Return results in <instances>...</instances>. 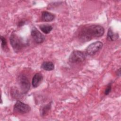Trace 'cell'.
<instances>
[{
    "label": "cell",
    "instance_id": "1",
    "mask_svg": "<svg viewBox=\"0 0 121 121\" xmlns=\"http://www.w3.org/2000/svg\"><path fill=\"white\" fill-rule=\"evenodd\" d=\"M104 33V29L98 25H91L83 26L79 31L78 37L82 42H87L94 38L101 37Z\"/></svg>",
    "mask_w": 121,
    "mask_h": 121
},
{
    "label": "cell",
    "instance_id": "2",
    "mask_svg": "<svg viewBox=\"0 0 121 121\" xmlns=\"http://www.w3.org/2000/svg\"><path fill=\"white\" fill-rule=\"evenodd\" d=\"M9 41L13 50L16 52H17L24 47L26 46V43L23 41L22 38H20L15 34L11 35L9 38Z\"/></svg>",
    "mask_w": 121,
    "mask_h": 121
},
{
    "label": "cell",
    "instance_id": "3",
    "mask_svg": "<svg viewBox=\"0 0 121 121\" xmlns=\"http://www.w3.org/2000/svg\"><path fill=\"white\" fill-rule=\"evenodd\" d=\"M17 81L21 90V93L23 95L26 94L30 87V83L27 77L24 74H20L18 77Z\"/></svg>",
    "mask_w": 121,
    "mask_h": 121
},
{
    "label": "cell",
    "instance_id": "4",
    "mask_svg": "<svg viewBox=\"0 0 121 121\" xmlns=\"http://www.w3.org/2000/svg\"><path fill=\"white\" fill-rule=\"evenodd\" d=\"M86 59L85 54L80 51H73L69 56V60L72 63H78L83 62Z\"/></svg>",
    "mask_w": 121,
    "mask_h": 121
},
{
    "label": "cell",
    "instance_id": "5",
    "mask_svg": "<svg viewBox=\"0 0 121 121\" xmlns=\"http://www.w3.org/2000/svg\"><path fill=\"white\" fill-rule=\"evenodd\" d=\"M103 43L100 41H96L93 43L86 49V53L90 56L94 55L103 47Z\"/></svg>",
    "mask_w": 121,
    "mask_h": 121
},
{
    "label": "cell",
    "instance_id": "6",
    "mask_svg": "<svg viewBox=\"0 0 121 121\" xmlns=\"http://www.w3.org/2000/svg\"><path fill=\"white\" fill-rule=\"evenodd\" d=\"M31 110V108L29 105L18 100L14 106V111L20 113H26L29 112Z\"/></svg>",
    "mask_w": 121,
    "mask_h": 121
},
{
    "label": "cell",
    "instance_id": "7",
    "mask_svg": "<svg viewBox=\"0 0 121 121\" xmlns=\"http://www.w3.org/2000/svg\"><path fill=\"white\" fill-rule=\"evenodd\" d=\"M31 35L34 41L37 43H41L45 40L44 36L35 27H33L32 29Z\"/></svg>",
    "mask_w": 121,
    "mask_h": 121
},
{
    "label": "cell",
    "instance_id": "8",
    "mask_svg": "<svg viewBox=\"0 0 121 121\" xmlns=\"http://www.w3.org/2000/svg\"><path fill=\"white\" fill-rule=\"evenodd\" d=\"M43 79L42 75L40 73H36L33 77L32 81V84L34 88L38 87L41 83L42 82Z\"/></svg>",
    "mask_w": 121,
    "mask_h": 121
},
{
    "label": "cell",
    "instance_id": "9",
    "mask_svg": "<svg viewBox=\"0 0 121 121\" xmlns=\"http://www.w3.org/2000/svg\"><path fill=\"white\" fill-rule=\"evenodd\" d=\"M54 18V15L49 12L43 11L42 13V20L43 21L50 22L52 21Z\"/></svg>",
    "mask_w": 121,
    "mask_h": 121
},
{
    "label": "cell",
    "instance_id": "10",
    "mask_svg": "<svg viewBox=\"0 0 121 121\" xmlns=\"http://www.w3.org/2000/svg\"><path fill=\"white\" fill-rule=\"evenodd\" d=\"M119 37V35L117 33L113 32L112 28H109L107 34V39L109 41H114L116 40Z\"/></svg>",
    "mask_w": 121,
    "mask_h": 121
},
{
    "label": "cell",
    "instance_id": "11",
    "mask_svg": "<svg viewBox=\"0 0 121 121\" xmlns=\"http://www.w3.org/2000/svg\"><path fill=\"white\" fill-rule=\"evenodd\" d=\"M51 105L52 103L50 102V103H48V104H46L41 107L40 109V112L41 116H44L48 113L49 111L51 109Z\"/></svg>",
    "mask_w": 121,
    "mask_h": 121
},
{
    "label": "cell",
    "instance_id": "12",
    "mask_svg": "<svg viewBox=\"0 0 121 121\" xmlns=\"http://www.w3.org/2000/svg\"><path fill=\"white\" fill-rule=\"evenodd\" d=\"M41 68L46 71H51L54 69V65L52 62L44 61L41 66Z\"/></svg>",
    "mask_w": 121,
    "mask_h": 121
},
{
    "label": "cell",
    "instance_id": "13",
    "mask_svg": "<svg viewBox=\"0 0 121 121\" xmlns=\"http://www.w3.org/2000/svg\"><path fill=\"white\" fill-rule=\"evenodd\" d=\"M39 28L40 30L45 34L50 33L52 29V26L48 24H43L40 25Z\"/></svg>",
    "mask_w": 121,
    "mask_h": 121
},
{
    "label": "cell",
    "instance_id": "14",
    "mask_svg": "<svg viewBox=\"0 0 121 121\" xmlns=\"http://www.w3.org/2000/svg\"><path fill=\"white\" fill-rule=\"evenodd\" d=\"M11 94L12 95V96L15 98H20L21 97V95L22 94H20L19 93V92H18V90L17 89L15 88H14L13 89L11 90Z\"/></svg>",
    "mask_w": 121,
    "mask_h": 121
},
{
    "label": "cell",
    "instance_id": "15",
    "mask_svg": "<svg viewBox=\"0 0 121 121\" xmlns=\"http://www.w3.org/2000/svg\"><path fill=\"white\" fill-rule=\"evenodd\" d=\"M0 41L1 47L3 49H4L7 45V41L5 38L2 36H0Z\"/></svg>",
    "mask_w": 121,
    "mask_h": 121
},
{
    "label": "cell",
    "instance_id": "16",
    "mask_svg": "<svg viewBox=\"0 0 121 121\" xmlns=\"http://www.w3.org/2000/svg\"><path fill=\"white\" fill-rule=\"evenodd\" d=\"M112 84L111 83H109L108 85L107 86V87L104 91V94L105 95H108L111 91L112 90Z\"/></svg>",
    "mask_w": 121,
    "mask_h": 121
},
{
    "label": "cell",
    "instance_id": "17",
    "mask_svg": "<svg viewBox=\"0 0 121 121\" xmlns=\"http://www.w3.org/2000/svg\"><path fill=\"white\" fill-rule=\"evenodd\" d=\"M25 24V21L21 20L19 22H18V23L17 24V26L18 27H21V26H23Z\"/></svg>",
    "mask_w": 121,
    "mask_h": 121
}]
</instances>
